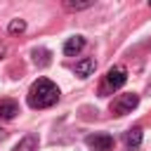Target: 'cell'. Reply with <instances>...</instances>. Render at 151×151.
Listing matches in <instances>:
<instances>
[{"instance_id": "7c38bea8", "label": "cell", "mask_w": 151, "mask_h": 151, "mask_svg": "<svg viewBox=\"0 0 151 151\" xmlns=\"http://www.w3.org/2000/svg\"><path fill=\"white\" fill-rule=\"evenodd\" d=\"M7 31H9V33H24V31H26V21H24V19H12L9 26H7Z\"/></svg>"}, {"instance_id": "30bf717a", "label": "cell", "mask_w": 151, "mask_h": 151, "mask_svg": "<svg viewBox=\"0 0 151 151\" xmlns=\"http://www.w3.org/2000/svg\"><path fill=\"white\" fill-rule=\"evenodd\" d=\"M125 144H127V149H139V144H142V139H144V132H142V127H130L127 132H125Z\"/></svg>"}, {"instance_id": "3957f363", "label": "cell", "mask_w": 151, "mask_h": 151, "mask_svg": "<svg viewBox=\"0 0 151 151\" xmlns=\"http://www.w3.org/2000/svg\"><path fill=\"white\" fill-rule=\"evenodd\" d=\"M139 104V94L134 92H125V94H118L113 101H111V113L113 116H127L137 109Z\"/></svg>"}, {"instance_id": "5bb4252c", "label": "cell", "mask_w": 151, "mask_h": 151, "mask_svg": "<svg viewBox=\"0 0 151 151\" xmlns=\"http://www.w3.org/2000/svg\"><path fill=\"white\" fill-rule=\"evenodd\" d=\"M149 7H151V0H149Z\"/></svg>"}, {"instance_id": "52a82bcc", "label": "cell", "mask_w": 151, "mask_h": 151, "mask_svg": "<svg viewBox=\"0 0 151 151\" xmlns=\"http://www.w3.org/2000/svg\"><path fill=\"white\" fill-rule=\"evenodd\" d=\"M31 57H33V64L40 66V68H45V66L52 64V52H50L47 47H33Z\"/></svg>"}, {"instance_id": "ba28073f", "label": "cell", "mask_w": 151, "mask_h": 151, "mask_svg": "<svg viewBox=\"0 0 151 151\" xmlns=\"http://www.w3.org/2000/svg\"><path fill=\"white\" fill-rule=\"evenodd\" d=\"M94 68H97V61H94L92 57H85V59L76 61V76H78V78H87V76H92Z\"/></svg>"}, {"instance_id": "8fae6325", "label": "cell", "mask_w": 151, "mask_h": 151, "mask_svg": "<svg viewBox=\"0 0 151 151\" xmlns=\"http://www.w3.org/2000/svg\"><path fill=\"white\" fill-rule=\"evenodd\" d=\"M94 5V0H66L64 2V7L68 9V12H80V9H87V7H92Z\"/></svg>"}, {"instance_id": "9c48e42d", "label": "cell", "mask_w": 151, "mask_h": 151, "mask_svg": "<svg viewBox=\"0 0 151 151\" xmlns=\"http://www.w3.org/2000/svg\"><path fill=\"white\" fill-rule=\"evenodd\" d=\"M83 47H85V38H83V35H73V38H68V40L64 42V54H66V57H76Z\"/></svg>"}, {"instance_id": "6da1fadb", "label": "cell", "mask_w": 151, "mask_h": 151, "mask_svg": "<svg viewBox=\"0 0 151 151\" xmlns=\"http://www.w3.org/2000/svg\"><path fill=\"white\" fill-rule=\"evenodd\" d=\"M28 106L31 109H50L59 101V87L50 80V78H38L31 87H28Z\"/></svg>"}, {"instance_id": "8992f818", "label": "cell", "mask_w": 151, "mask_h": 151, "mask_svg": "<svg viewBox=\"0 0 151 151\" xmlns=\"http://www.w3.org/2000/svg\"><path fill=\"white\" fill-rule=\"evenodd\" d=\"M38 144H40L38 134H35V132H28V134H24V137L17 142V146H14L12 151H35Z\"/></svg>"}, {"instance_id": "5b68a950", "label": "cell", "mask_w": 151, "mask_h": 151, "mask_svg": "<svg viewBox=\"0 0 151 151\" xmlns=\"http://www.w3.org/2000/svg\"><path fill=\"white\" fill-rule=\"evenodd\" d=\"M19 113V104L9 97H0V120H12Z\"/></svg>"}, {"instance_id": "7a4b0ae2", "label": "cell", "mask_w": 151, "mask_h": 151, "mask_svg": "<svg viewBox=\"0 0 151 151\" xmlns=\"http://www.w3.org/2000/svg\"><path fill=\"white\" fill-rule=\"evenodd\" d=\"M125 83H127V68H125L123 64L111 66V68L106 71V76H104V83H101V87H99V94H111V92L120 90Z\"/></svg>"}, {"instance_id": "4fadbf2b", "label": "cell", "mask_w": 151, "mask_h": 151, "mask_svg": "<svg viewBox=\"0 0 151 151\" xmlns=\"http://www.w3.org/2000/svg\"><path fill=\"white\" fill-rule=\"evenodd\" d=\"M5 137H7V132H5V130H0V144L5 142Z\"/></svg>"}, {"instance_id": "277c9868", "label": "cell", "mask_w": 151, "mask_h": 151, "mask_svg": "<svg viewBox=\"0 0 151 151\" xmlns=\"http://www.w3.org/2000/svg\"><path fill=\"white\" fill-rule=\"evenodd\" d=\"M85 144L92 151H111L116 142H113V137L109 132H94V134H87L85 137Z\"/></svg>"}]
</instances>
